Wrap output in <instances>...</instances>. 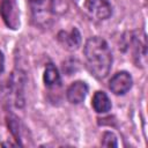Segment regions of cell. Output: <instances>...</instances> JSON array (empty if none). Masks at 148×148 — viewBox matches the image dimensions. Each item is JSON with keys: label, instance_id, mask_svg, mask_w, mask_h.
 <instances>
[{"label": "cell", "instance_id": "1", "mask_svg": "<svg viewBox=\"0 0 148 148\" xmlns=\"http://www.w3.org/2000/svg\"><path fill=\"white\" fill-rule=\"evenodd\" d=\"M84 58L89 72L97 79H104L111 69L112 54L108 43L101 37H91L84 44Z\"/></svg>", "mask_w": 148, "mask_h": 148}, {"label": "cell", "instance_id": "2", "mask_svg": "<svg viewBox=\"0 0 148 148\" xmlns=\"http://www.w3.org/2000/svg\"><path fill=\"white\" fill-rule=\"evenodd\" d=\"M57 2L58 0H29L35 22L42 27H47L58 12Z\"/></svg>", "mask_w": 148, "mask_h": 148}, {"label": "cell", "instance_id": "3", "mask_svg": "<svg viewBox=\"0 0 148 148\" xmlns=\"http://www.w3.org/2000/svg\"><path fill=\"white\" fill-rule=\"evenodd\" d=\"M84 9L96 20H106L112 14V8L108 0H86Z\"/></svg>", "mask_w": 148, "mask_h": 148}, {"label": "cell", "instance_id": "4", "mask_svg": "<svg viewBox=\"0 0 148 148\" xmlns=\"http://www.w3.org/2000/svg\"><path fill=\"white\" fill-rule=\"evenodd\" d=\"M132 83L133 80L131 74L125 71H121L116 73L111 77L109 82V88L114 95H124L132 88Z\"/></svg>", "mask_w": 148, "mask_h": 148}, {"label": "cell", "instance_id": "5", "mask_svg": "<svg viewBox=\"0 0 148 148\" xmlns=\"http://www.w3.org/2000/svg\"><path fill=\"white\" fill-rule=\"evenodd\" d=\"M0 13L7 27H9L10 29H17L20 24L18 13L15 3L12 0H2L0 6Z\"/></svg>", "mask_w": 148, "mask_h": 148}, {"label": "cell", "instance_id": "6", "mask_svg": "<svg viewBox=\"0 0 148 148\" xmlns=\"http://www.w3.org/2000/svg\"><path fill=\"white\" fill-rule=\"evenodd\" d=\"M88 92V86L83 81L73 82L67 89V99L72 104H80L84 101Z\"/></svg>", "mask_w": 148, "mask_h": 148}, {"label": "cell", "instance_id": "7", "mask_svg": "<svg viewBox=\"0 0 148 148\" xmlns=\"http://www.w3.org/2000/svg\"><path fill=\"white\" fill-rule=\"evenodd\" d=\"M58 40L67 50H75L81 43V35L76 28H73L69 32L60 31L58 34Z\"/></svg>", "mask_w": 148, "mask_h": 148}, {"label": "cell", "instance_id": "8", "mask_svg": "<svg viewBox=\"0 0 148 148\" xmlns=\"http://www.w3.org/2000/svg\"><path fill=\"white\" fill-rule=\"evenodd\" d=\"M91 105L97 113H105L111 109V101L104 91H96Z\"/></svg>", "mask_w": 148, "mask_h": 148}, {"label": "cell", "instance_id": "9", "mask_svg": "<svg viewBox=\"0 0 148 148\" xmlns=\"http://www.w3.org/2000/svg\"><path fill=\"white\" fill-rule=\"evenodd\" d=\"M44 83L46 87L60 84V74L53 64H47L44 71Z\"/></svg>", "mask_w": 148, "mask_h": 148}, {"label": "cell", "instance_id": "10", "mask_svg": "<svg viewBox=\"0 0 148 148\" xmlns=\"http://www.w3.org/2000/svg\"><path fill=\"white\" fill-rule=\"evenodd\" d=\"M102 145L105 147H117V138L112 132H105L103 134Z\"/></svg>", "mask_w": 148, "mask_h": 148}, {"label": "cell", "instance_id": "11", "mask_svg": "<svg viewBox=\"0 0 148 148\" xmlns=\"http://www.w3.org/2000/svg\"><path fill=\"white\" fill-rule=\"evenodd\" d=\"M3 68H5V58H3L2 52L0 51V74L3 72Z\"/></svg>", "mask_w": 148, "mask_h": 148}]
</instances>
